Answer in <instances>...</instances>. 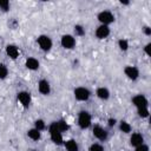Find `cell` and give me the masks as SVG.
Segmentation results:
<instances>
[{
    "label": "cell",
    "mask_w": 151,
    "mask_h": 151,
    "mask_svg": "<svg viewBox=\"0 0 151 151\" xmlns=\"http://www.w3.org/2000/svg\"><path fill=\"white\" fill-rule=\"evenodd\" d=\"M6 54H7L11 59L15 60V59L19 57V48H18L15 45L9 44V45L6 46Z\"/></svg>",
    "instance_id": "14"
},
{
    "label": "cell",
    "mask_w": 151,
    "mask_h": 151,
    "mask_svg": "<svg viewBox=\"0 0 151 151\" xmlns=\"http://www.w3.org/2000/svg\"><path fill=\"white\" fill-rule=\"evenodd\" d=\"M38 91L44 94V96H48L51 92V85L48 83V80L46 79H40L38 81Z\"/></svg>",
    "instance_id": "12"
},
{
    "label": "cell",
    "mask_w": 151,
    "mask_h": 151,
    "mask_svg": "<svg viewBox=\"0 0 151 151\" xmlns=\"http://www.w3.org/2000/svg\"><path fill=\"white\" fill-rule=\"evenodd\" d=\"M17 98H18V101L20 103V105L25 109H27L31 104V93L27 92V91H20L18 92L17 94Z\"/></svg>",
    "instance_id": "8"
},
{
    "label": "cell",
    "mask_w": 151,
    "mask_h": 151,
    "mask_svg": "<svg viewBox=\"0 0 151 151\" xmlns=\"http://www.w3.org/2000/svg\"><path fill=\"white\" fill-rule=\"evenodd\" d=\"M119 130L123 133H130L132 130V126L126 120H122V122H119Z\"/></svg>",
    "instance_id": "20"
},
{
    "label": "cell",
    "mask_w": 151,
    "mask_h": 151,
    "mask_svg": "<svg viewBox=\"0 0 151 151\" xmlns=\"http://www.w3.org/2000/svg\"><path fill=\"white\" fill-rule=\"evenodd\" d=\"M107 123H109V126H110V127H112V126H114V125H116L117 119H116V118H109Z\"/></svg>",
    "instance_id": "30"
},
{
    "label": "cell",
    "mask_w": 151,
    "mask_h": 151,
    "mask_svg": "<svg viewBox=\"0 0 151 151\" xmlns=\"http://www.w3.org/2000/svg\"><path fill=\"white\" fill-rule=\"evenodd\" d=\"M110 27L106 25H99L96 28V37L98 39H106L110 35Z\"/></svg>",
    "instance_id": "11"
},
{
    "label": "cell",
    "mask_w": 151,
    "mask_h": 151,
    "mask_svg": "<svg viewBox=\"0 0 151 151\" xmlns=\"http://www.w3.org/2000/svg\"><path fill=\"white\" fill-rule=\"evenodd\" d=\"M118 47H119L120 51H127L129 50V41L124 38L119 39L118 40Z\"/></svg>",
    "instance_id": "22"
},
{
    "label": "cell",
    "mask_w": 151,
    "mask_h": 151,
    "mask_svg": "<svg viewBox=\"0 0 151 151\" xmlns=\"http://www.w3.org/2000/svg\"><path fill=\"white\" fill-rule=\"evenodd\" d=\"M37 42H38L40 50L44 51V52H48V51L52 48V46H53L52 39H51L48 35H46V34L39 35V37L37 38Z\"/></svg>",
    "instance_id": "4"
},
{
    "label": "cell",
    "mask_w": 151,
    "mask_h": 151,
    "mask_svg": "<svg viewBox=\"0 0 151 151\" xmlns=\"http://www.w3.org/2000/svg\"><path fill=\"white\" fill-rule=\"evenodd\" d=\"M39 60L37 59V58H33V57H29V58H27L26 59V61H25V66L28 68V70H31V71H35V70H38L39 68Z\"/></svg>",
    "instance_id": "15"
},
{
    "label": "cell",
    "mask_w": 151,
    "mask_h": 151,
    "mask_svg": "<svg viewBox=\"0 0 151 151\" xmlns=\"http://www.w3.org/2000/svg\"><path fill=\"white\" fill-rule=\"evenodd\" d=\"M73 31H74V34H76V37H83V35L85 34V28H84L81 25H79V24L74 25V27H73Z\"/></svg>",
    "instance_id": "21"
},
{
    "label": "cell",
    "mask_w": 151,
    "mask_h": 151,
    "mask_svg": "<svg viewBox=\"0 0 151 151\" xmlns=\"http://www.w3.org/2000/svg\"><path fill=\"white\" fill-rule=\"evenodd\" d=\"M9 7H11L9 1H7V0H0V9H1V11L7 12V11L9 9Z\"/></svg>",
    "instance_id": "26"
},
{
    "label": "cell",
    "mask_w": 151,
    "mask_h": 151,
    "mask_svg": "<svg viewBox=\"0 0 151 151\" xmlns=\"http://www.w3.org/2000/svg\"><path fill=\"white\" fill-rule=\"evenodd\" d=\"M8 76V68L5 64L0 63V79H5Z\"/></svg>",
    "instance_id": "25"
},
{
    "label": "cell",
    "mask_w": 151,
    "mask_h": 151,
    "mask_svg": "<svg viewBox=\"0 0 151 151\" xmlns=\"http://www.w3.org/2000/svg\"><path fill=\"white\" fill-rule=\"evenodd\" d=\"M60 45L65 50H72L76 46V38L72 34H64L60 39Z\"/></svg>",
    "instance_id": "6"
},
{
    "label": "cell",
    "mask_w": 151,
    "mask_h": 151,
    "mask_svg": "<svg viewBox=\"0 0 151 151\" xmlns=\"http://www.w3.org/2000/svg\"><path fill=\"white\" fill-rule=\"evenodd\" d=\"M144 143V136L142 134V133H139V132H133L131 136H130V144L132 145V146H138V145H140V144H143Z\"/></svg>",
    "instance_id": "13"
},
{
    "label": "cell",
    "mask_w": 151,
    "mask_h": 151,
    "mask_svg": "<svg viewBox=\"0 0 151 151\" xmlns=\"http://www.w3.org/2000/svg\"><path fill=\"white\" fill-rule=\"evenodd\" d=\"M91 120H92V118H91V114H90L88 111L81 110L79 112V114H78V125H79L80 129H83V130L88 129L91 126Z\"/></svg>",
    "instance_id": "2"
},
{
    "label": "cell",
    "mask_w": 151,
    "mask_h": 151,
    "mask_svg": "<svg viewBox=\"0 0 151 151\" xmlns=\"http://www.w3.org/2000/svg\"><path fill=\"white\" fill-rule=\"evenodd\" d=\"M92 133H93L94 138H97L100 142H105L107 139V137H109L107 131L100 125H94L93 129H92Z\"/></svg>",
    "instance_id": "7"
},
{
    "label": "cell",
    "mask_w": 151,
    "mask_h": 151,
    "mask_svg": "<svg viewBox=\"0 0 151 151\" xmlns=\"http://www.w3.org/2000/svg\"><path fill=\"white\" fill-rule=\"evenodd\" d=\"M134 151H149V146L143 143V144L136 146V147H134Z\"/></svg>",
    "instance_id": "28"
},
{
    "label": "cell",
    "mask_w": 151,
    "mask_h": 151,
    "mask_svg": "<svg viewBox=\"0 0 151 151\" xmlns=\"http://www.w3.org/2000/svg\"><path fill=\"white\" fill-rule=\"evenodd\" d=\"M150 48H151V42L146 44L145 47H144V52L147 54V55H151V52H150Z\"/></svg>",
    "instance_id": "29"
},
{
    "label": "cell",
    "mask_w": 151,
    "mask_h": 151,
    "mask_svg": "<svg viewBox=\"0 0 151 151\" xmlns=\"http://www.w3.org/2000/svg\"><path fill=\"white\" fill-rule=\"evenodd\" d=\"M97 19H98V21L100 22V25H106V26H109L110 24H112V22L114 21V14H113L111 11L105 9V11H101V12L98 13Z\"/></svg>",
    "instance_id": "3"
},
{
    "label": "cell",
    "mask_w": 151,
    "mask_h": 151,
    "mask_svg": "<svg viewBox=\"0 0 151 151\" xmlns=\"http://www.w3.org/2000/svg\"><path fill=\"white\" fill-rule=\"evenodd\" d=\"M88 151H104V147H103V145L99 144V143H93V144L90 145Z\"/></svg>",
    "instance_id": "27"
},
{
    "label": "cell",
    "mask_w": 151,
    "mask_h": 151,
    "mask_svg": "<svg viewBox=\"0 0 151 151\" xmlns=\"http://www.w3.org/2000/svg\"><path fill=\"white\" fill-rule=\"evenodd\" d=\"M137 113L140 118H147L150 112H149V107H142V109H137Z\"/></svg>",
    "instance_id": "24"
},
{
    "label": "cell",
    "mask_w": 151,
    "mask_h": 151,
    "mask_svg": "<svg viewBox=\"0 0 151 151\" xmlns=\"http://www.w3.org/2000/svg\"><path fill=\"white\" fill-rule=\"evenodd\" d=\"M132 104L137 107V109H142V107H149V100L144 94H136L132 98Z\"/></svg>",
    "instance_id": "9"
},
{
    "label": "cell",
    "mask_w": 151,
    "mask_h": 151,
    "mask_svg": "<svg viewBox=\"0 0 151 151\" xmlns=\"http://www.w3.org/2000/svg\"><path fill=\"white\" fill-rule=\"evenodd\" d=\"M143 31H144V33H145L146 35H151V28H150L149 26H145V27L143 28Z\"/></svg>",
    "instance_id": "31"
},
{
    "label": "cell",
    "mask_w": 151,
    "mask_h": 151,
    "mask_svg": "<svg viewBox=\"0 0 151 151\" xmlns=\"http://www.w3.org/2000/svg\"><path fill=\"white\" fill-rule=\"evenodd\" d=\"M27 136H28L29 139L37 142V140H39V139L41 138V132L38 131L35 127H32V129H29V130L27 131Z\"/></svg>",
    "instance_id": "18"
},
{
    "label": "cell",
    "mask_w": 151,
    "mask_h": 151,
    "mask_svg": "<svg viewBox=\"0 0 151 151\" xmlns=\"http://www.w3.org/2000/svg\"><path fill=\"white\" fill-rule=\"evenodd\" d=\"M55 125H57V127L59 129V131H60L61 133L65 132V131H67V130L70 129V125L66 123L65 119H59V120H57V122H55Z\"/></svg>",
    "instance_id": "19"
},
{
    "label": "cell",
    "mask_w": 151,
    "mask_h": 151,
    "mask_svg": "<svg viewBox=\"0 0 151 151\" xmlns=\"http://www.w3.org/2000/svg\"><path fill=\"white\" fill-rule=\"evenodd\" d=\"M34 127L38 131L41 132V131H44L46 129V124H45V122L42 119H37V120H34Z\"/></svg>",
    "instance_id": "23"
},
{
    "label": "cell",
    "mask_w": 151,
    "mask_h": 151,
    "mask_svg": "<svg viewBox=\"0 0 151 151\" xmlns=\"http://www.w3.org/2000/svg\"><path fill=\"white\" fill-rule=\"evenodd\" d=\"M73 94H74V98L79 101H86L88 100V98L91 97V92L88 88L84 87V86H79V87H76L74 91H73Z\"/></svg>",
    "instance_id": "5"
},
{
    "label": "cell",
    "mask_w": 151,
    "mask_h": 151,
    "mask_svg": "<svg viewBox=\"0 0 151 151\" xmlns=\"http://www.w3.org/2000/svg\"><path fill=\"white\" fill-rule=\"evenodd\" d=\"M96 96H97L99 99H101V100H107V99L110 98V91H109V88L101 86V87H98V88H97Z\"/></svg>",
    "instance_id": "16"
},
{
    "label": "cell",
    "mask_w": 151,
    "mask_h": 151,
    "mask_svg": "<svg viewBox=\"0 0 151 151\" xmlns=\"http://www.w3.org/2000/svg\"><path fill=\"white\" fill-rule=\"evenodd\" d=\"M124 73H125V76H126L130 80H137V79L139 78V70H138L136 66L127 65V66L124 68Z\"/></svg>",
    "instance_id": "10"
},
{
    "label": "cell",
    "mask_w": 151,
    "mask_h": 151,
    "mask_svg": "<svg viewBox=\"0 0 151 151\" xmlns=\"http://www.w3.org/2000/svg\"><path fill=\"white\" fill-rule=\"evenodd\" d=\"M48 133L51 137V140L55 145H64V139H63V133L59 131V129L55 125V122L51 123L48 126Z\"/></svg>",
    "instance_id": "1"
},
{
    "label": "cell",
    "mask_w": 151,
    "mask_h": 151,
    "mask_svg": "<svg viewBox=\"0 0 151 151\" xmlns=\"http://www.w3.org/2000/svg\"><path fill=\"white\" fill-rule=\"evenodd\" d=\"M64 146L67 151H79V145L74 139H68L64 142Z\"/></svg>",
    "instance_id": "17"
}]
</instances>
